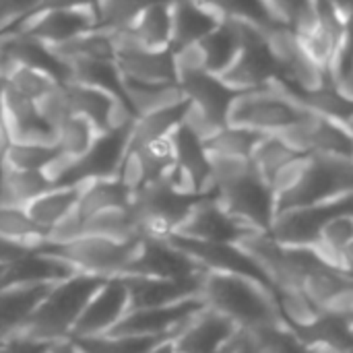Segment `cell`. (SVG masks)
Listing matches in <instances>:
<instances>
[{
  "label": "cell",
  "instance_id": "obj_54",
  "mask_svg": "<svg viewBox=\"0 0 353 353\" xmlns=\"http://www.w3.org/2000/svg\"><path fill=\"white\" fill-rule=\"evenodd\" d=\"M246 335V333H244ZM240 353H256V350H254V345L250 343V339H248V335H246V343H244V347H242V352Z\"/></svg>",
  "mask_w": 353,
  "mask_h": 353
},
{
  "label": "cell",
  "instance_id": "obj_22",
  "mask_svg": "<svg viewBox=\"0 0 353 353\" xmlns=\"http://www.w3.org/2000/svg\"><path fill=\"white\" fill-rule=\"evenodd\" d=\"M116 64L124 79L137 83H178V66L176 52L172 48L165 50H149V48H128L116 52Z\"/></svg>",
  "mask_w": 353,
  "mask_h": 353
},
{
  "label": "cell",
  "instance_id": "obj_46",
  "mask_svg": "<svg viewBox=\"0 0 353 353\" xmlns=\"http://www.w3.org/2000/svg\"><path fill=\"white\" fill-rule=\"evenodd\" d=\"M273 17L294 29L298 35L306 33L319 19L314 0H265Z\"/></svg>",
  "mask_w": 353,
  "mask_h": 353
},
{
  "label": "cell",
  "instance_id": "obj_13",
  "mask_svg": "<svg viewBox=\"0 0 353 353\" xmlns=\"http://www.w3.org/2000/svg\"><path fill=\"white\" fill-rule=\"evenodd\" d=\"M240 50V29L234 21L223 19L199 43L176 52L178 79L192 72H209L219 77L236 58Z\"/></svg>",
  "mask_w": 353,
  "mask_h": 353
},
{
  "label": "cell",
  "instance_id": "obj_4",
  "mask_svg": "<svg viewBox=\"0 0 353 353\" xmlns=\"http://www.w3.org/2000/svg\"><path fill=\"white\" fill-rule=\"evenodd\" d=\"M211 192H184L176 188L170 180L145 184L132 194L130 203V213L137 223L139 236L168 240L182 228L190 211Z\"/></svg>",
  "mask_w": 353,
  "mask_h": 353
},
{
  "label": "cell",
  "instance_id": "obj_19",
  "mask_svg": "<svg viewBox=\"0 0 353 353\" xmlns=\"http://www.w3.org/2000/svg\"><path fill=\"white\" fill-rule=\"evenodd\" d=\"M240 335L242 329L234 321L205 306L174 337V345L178 353H217L234 343Z\"/></svg>",
  "mask_w": 353,
  "mask_h": 353
},
{
  "label": "cell",
  "instance_id": "obj_33",
  "mask_svg": "<svg viewBox=\"0 0 353 353\" xmlns=\"http://www.w3.org/2000/svg\"><path fill=\"white\" fill-rule=\"evenodd\" d=\"M188 108H190V101L184 99L165 110H157V112L137 118L134 126H132V134H130V149L147 145V143L163 139V137H170L184 122Z\"/></svg>",
  "mask_w": 353,
  "mask_h": 353
},
{
  "label": "cell",
  "instance_id": "obj_16",
  "mask_svg": "<svg viewBox=\"0 0 353 353\" xmlns=\"http://www.w3.org/2000/svg\"><path fill=\"white\" fill-rule=\"evenodd\" d=\"M207 273L192 256L170 240L141 238L139 248L124 275L155 279H188Z\"/></svg>",
  "mask_w": 353,
  "mask_h": 353
},
{
  "label": "cell",
  "instance_id": "obj_28",
  "mask_svg": "<svg viewBox=\"0 0 353 353\" xmlns=\"http://www.w3.org/2000/svg\"><path fill=\"white\" fill-rule=\"evenodd\" d=\"M54 188L41 170H10L0 168V205L27 207L33 199Z\"/></svg>",
  "mask_w": 353,
  "mask_h": 353
},
{
  "label": "cell",
  "instance_id": "obj_36",
  "mask_svg": "<svg viewBox=\"0 0 353 353\" xmlns=\"http://www.w3.org/2000/svg\"><path fill=\"white\" fill-rule=\"evenodd\" d=\"M265 134L242 128V126H232L228 124L219 132H215L211 139L205 141V149L209 155H221V157H242L250 159L256 145L261 143Z\"/></svg>",
  "mask_w": 353,
  "mask_h": 353
},
{
  "label": "cell",
  "instance_id": "obj_31",
  "mask_svg": "<svg viewBox=\"0 0 353 353\" xmlns=\"http://www.w3.org/2000/svg\"><path fill=\"white\" fill-rule=\"evenodd\" d=\"M132 190L120 180H91L81 184V196L77 203L79 213L87 219L89 215L112 209V207H130L132 203Z\"/></svg>",
  "mask_w": 353,
  "mask_h": 353
},
{
  "label": "cell",
  "instance_id": "obj_9",
  "mask_svg": "<svg viewBox=\"0 0 353 353\" xmlns=\"http://www.w3.org/2000/svg\"><path fill=\"white\" fill-rule=\"evenodd\" d=\"M234 23L240 29V50L234 62L219 74V79L240 93L275 83L279 79V68L271 54L267 31L250 23Z\"/></svg>",
  "mask_w": 353,
  "mask_h": 353
},
{
  "label": "cell",
  "instance_id": "obj_10",
  "mask_svg": "<svg viewBox=\"0 0 353 353\" xmlns=\"http://www.w3.org/2000/svg\"><path fill=\"white\" fill-rule=\"evenodd\" d=\"M172 244H176L180 250H184L188 256H192L205 271L211 273H225V275H238L244 279H250L265 288L273 298L279 285L273 281V277L267 273V269L242 246V244H217V242H201L190 240L184 236H170Z\"/></svg>",
  "mask_w": 353,
  "mask_h": 353
},
{
  "label": "cell",
  "instance_id": "obj_2",
  "mask_svg": "<svg viewBox=\"0 0 353 353\" xmlns=\"http://www.w3.org/2000/svg\"><path fill=\"white\" fill-rule=\"evenodd\" d=\"M203 302L234 321L244 333L283 325L275 298L259 283L225 273L207 271L201 288Z\"/></svg>",
  "mask_w": 353,
  "mask_h": 353
},
{
  "label": "cell",
  "instance_id": "obj_55",
  "mask_svg": "<svg viewBox=\"0 0 353 353\" xmlns=\"http://www.w3.org/2000/svg\"><path fill=\"white\" fill-rule=\"evenodd\" d=\"M0 353H12L10 343H2V345H0Z\"/></svg>",
  "mask_w": 353,
  "mask_h": 353
},
{
  "label": "cell",
  "instance_id": "obj_51",
  "mask_svg": "<svg viewBox=\"0 0 353 353\" xmlns=\"http://www.w3.org/2000/svg\"><path fill=\"white\" fill-rule=\"evenodd\" d=\"M46 353H81V350L74 345V341H72V339H62V341L52 343Z\"/></svg>",
  "mask_w": 353,
  "mask_h": 353
},
{
  "label": "cell",
  "instance_id": "obj_25",
  "mask_svg": "<svg viewBox=\"0 0 353 353\" xmlns=\"http://www.w3.org/2000/svg\"><path fill=\"white\" fill-rule=\"evenodd\" d=\"M0 52L14 64L43 70L52 74L60 85L70 83V66L58 60L50 46L27 35V33H6L0 35Z\"/></svg>",
  "mask_w": 353,
  "mask_h": 353
},
{
  "label": "cell",
  "instance_id": "obj_24",
  "mask_svg": "<svg viewBox=\"0 0 353 353\" xmlns=\"http://www.w3.org/2000/svg\"><path fill=\"white\" fill-rule=\"evenodd\" d=\"M77 275V271L56 259L54 254L46 252V250H33L27 256H23L21 261L12 263L10 267L2 269L0 275V288H8V285H54L60 283L68 277Z\"/></svg>",
  "mask_w": 353,
  "mask_h": 353
},
{
  "label": "cell",
  "instance_id": "obj_57",
  "mask_svg": "<svg viewBox=\"0 0 353 353\" xmlns=\"http://www.w3.org/2000/svg\"><path fill=\"white\" fill-rule=\"evenodd\" d=\"M0 275H2V269H0Z\"/></svg>",
  "mask_w": 353,
  "mask_h": 353
},
{
  "label": "cell",
  "instance_id": "obj_40",
  "mask_svg": "<svg viewBox=\"0 0 353 353\" xmlns=\"http://www.w3.org/2000/svg\"><path fill=\"white\" fill-rule=\"evenodd\" d=\"M97 137L99 130L87 118L72 114L56 128V147L62 155L79 159L91 149Z\"/></svg>",
  "mask_w": 353,
  "mask_h": 353
},
{
  "label": "cell",
  "instance_id": "obj_43",
  "mask_svg": "<svg viewBox=\"0 0 353 353\" xmlns=\"http://www.w3.org/2000/svg\"><path fill=\"white\" fill-rule=\"evenodd\" d=\"M2 81L10 89H14L17 93H21L27 99H33V101H37L39 97H43L46 93H50L52 89H56L60 85L52 74L37 70V68L23 66V64H14V62H10Z\"/></svg>",
  "mask_w": 353,
  "mask_h": 353
},
{
  "label": "cell",
  "instance_id": "obj_56",
  "mask_svg": "<svg viewBox=\"0 0 353 353\" xmlns=\"http://www.w3.org/2000/svg\"><path fill=\"white\" fill-rule=\"evenodd\" d=\"M149 2H159V0H149Z\"/></svg>",
  "mask_w": 353,
  "mask_h": 353
},
{
  "label": "cell",
  "instance_id": "obj_52",
  "mask_svg": "<svg viewBox=\"0 0 353 353\" xmlns=\"http://www.w3.org/2000/svg\"><path fill=\"white\" fill-rule=\"evenodd\" d=\"M244 343H246V335H244V331H242V335H240L234 343H230L228 347H223L221 352L217 353H240L242 352V347H244Z\"/></svg>",
  "mask_w": 353,
  "mask_h": 353
},
{
  "label": "cell",
  "instance_id": "obj_21",
  "mask_svg": "<svg viewBox=\"0 0 353 353\" xmlns=\"http://www.w3.org/2000/svg\"><path fill=\"white\" fill-rule=\"evenodd\" d=\"M122 277L128 290L130 310H137V308L168 306L201 296L205 273L188 279H155V277H130V275H122Z\"/></svg>",
  "mask_w": 353,
  "mask_h": 353
},
{
  "label": "cell",
  "instance_id": "obj_3",
  "mask_svg": "<svg viewBox=\"0 0 353 353\" xmlns=\"http://www.w3.org/2000/svg\"><path fill=\"white\" fill-rule=\"evenodd\" d=\"M103 281V277L77 273L60 283H54L43 302L21 325L17 337L41 343H56L68 339L83 308Z\"/></svg>",
  "mask_w": 353,
  "mask_h": 353
},
{
  "label": "cell",
  "instance_id": "obj_45",
  "mask_svg": "<svg viewBox=\"0 0 353 353\" xmlns=\"http://www.w3.org/2000/svg\"><path fill=\"white\" fill-rule=\"evenodd\" d=\"M256 353H312V347L300 341V337L285 325L263 327L246 333Z\"/></svg>",
  "mask_w": 353,
  "mask_h": 353
},
{
  "label": "cell",
  "instance_id": "obj_44",
  "mask_svg": "<svg viewBox=\"0 0 353 353\" xmlns=\"http://www.w3.org/2000/svg\"><path fill=\"white\" fill-rule=\"evenodd\" d=\"M58 155H60V149L56 145L12 143L8 147L0 168H10V170H46Z\"/></svg>",
  "mask_w": 353,
  "mask_h": 353
},
{
  "label": "cell",
  "instance_id": "obj_47",
  "mask_svg": "<svg viewBox=\"0 0 353 353\" xmlns=\"http://www.w3.org/2000/svg\"><path fill=\"white\" fill-rule=\"evenodd\" d=\"M37 112L41 116V120L50 126V128H58L68 116H72L70 112V103L64 91V85H58L56 89H52L50 93H46L43 97H39L35 101Z\"/></svg>",
  "mask_w": 353,
  "mask_h": 353
},
{
  "label": "cell",
  "instance_id": "obj_39",
  "mask_svg": "<svg viewBox=\"0 0 353 353\" xmlns=\"http://www.w3.org/2000/svg\"><path fill=\"white\" fill-rule=\"evenodd\" d=\"M353 244V215H337L333 219H329L319 236L312 248H316L321 252V256L331 263L333 267L339 265L341 256L345 254V250Z\"/></svg>",
  "mask_w": 353,
  "mask_h": 353
},
{
  "label": "cell",
  "instance_id": "obj_11",
  "mask_svg": "<svg viewBox=\"0 0 353 353\" xmlns=\"http://www.w3.org/2000/svg\"><path fill=\"white\" fill-rule=\"evenodd\" d=\"M279 137L302 155H325L353 161V132L347 122L310 112L302 122Z\"/></svg>",
  "mask_w": 353,
  "mask_h": 353
},
{
  "label": "cell",
  "instance_id": "obj_42",
  "mask_svg": "<svg viewBox=\"0 0 353 353\" xmlns=\"http://www.w3.org/2000/svg\"><path fill=\"white\" fill-rule=\"evenodd\" d=\"M149 0H95L97 29L116 33L132 27Z\"/></svg>",
  "mask_w": 353,
  "mask_h": 353
},
{
  "label": "cell",
  "instance_id": "obj_17",
  "mask_svg": "<svg viewBox=\"0 0 353 353\" xmlns=\"http://www.w3.org/2000/svg\"><path fill=\"white\" fill-rule=\"evenodd\" d=\"M128 310H130V302H128V290L124 277H110L91 296L79 321L74 323L68 339L108 335L124 319Z\"/></svg>",
  "mask_w": 353,
  "mask_h": 353
},
{
  "label": "cell",
  "instance_id": "obj_35",
  "mask_svg": "<svg viewBox=\"0 0 353 353\" xmlns=\"http://www.w3.org/2000/svg\"><path fill=\"white\" fill-rule=\"evenodd\" d=\"M85 234L99 236L108 240L128 242L141 238L137 232V223L132 219L130 207H112L97 211L85 219Z\"/></svg>",
  "mask_w": 353,
  "mask_h": 353
},
{
  "label": "cell",
  "instance_id": "obj_5",
  "mask_svg": "<svg viewBox=\"0 0 353 353\" xmlns=\"http://www.w3.org/2000/svg\"><path fill=\"white\" fill-rule=\"evenodd\" d=\"M310 112L300 105L279 83L240 93L230 108L228 124L256 130L261 134H281L302 122Z\"/></svg>",
  "mask_w": 353,
  "mask_h": 353
},
{
  "label": "cell",
  "instance_id": "obj_26",
  "mask_svg": "<svg viewBox=\"0 0 353 353\" xmlns=\"http://www.w3.org/2000/svg\"><path fill=\"white\" fill-rule=\"evenodd\" d=\"M128 33L141 48H172V0L149 2L132 27H128Z\"/></svg>",
  "mask_w": 353,
  "mask_h": 353
},
{
  "label": "cell",
  "instance_id": "obj_15",
  "mask_svg": "<svg viewBox=\"0 0 353 353\" xmlns=\"http://www.w3.org/2000/svg\"><path fill=\"white\" fill-rule=\"evenodd\" d=\"M337 215H353V194H345L321 205L279 213L269 234L281 244L314 246L321 228Z\"/></svg>",
  "mask_w": 353,
  "mask_h": 353
},
{
  "label": "cell",
  "instance_id": "obj_1",
  "mask_svg": "<svg viewBox=\"0 0 353 353\" xmlns=\"http://www.w3.org/2000/svg\"><path fill=\"white\" fill-rule=\"evenodd\" d=\"M277 215L353 194V161L302 155L273 182Z\"/></svg>",
  "mask_w": 353,
  "mask_h": 353
},
{
  "label": "cell",
  "instance_id": "obj_6",
  "mask_svg": "<svg viewBox=\"0 0 353 353\" xmlns=\"http://www.w3.org/2000/svg\"><path fill=\"white\" fill-rule=\"evenodd\" d=\"M190 108L186 112L184 124L199 134L203 141L211 139L215 132L228 126V114L240 91L225 85L219 77L209 72L182 74L178 79Z\"/></svg>",
  "mask_w": 353,
  "mask_h": 353
},
{
  "label": "cell",
  "instance_id": "obj_23",
  "mask_svg": "<svg viewBox=\"0 0 353 353\" xmlns=\"http://www.w3.org/2000/svg\"><path fill=\"white\" fill-rule=\"evenodd\" d=\"M221 21L223 17L205 0H172V50L199 43Z\"/></svg>",
  "mask_w": 353,
  "mask_h": 353
},
{
  "label": "cell",
  "instance_id": "obj_29",
  "mask_svg": "<svg viewBox=\"0 0 353 353\" xmlns=\"http://www.w3.org/2000/svg\"><path fill=\"white\" fill-rule=\"evenodd\" d=\"M124 91H126L128 105L137 118L147 116L157 110H165V108L176 105L186 99L180 83L151 85V83H137V81L124 79Z\"/></svg>",
  "mask_w": 353,
  "mask_h": 353
},
{
  "label": "cell",
  "instance_id": "obj_53",
  "mask_svg": "<svg viewBox=\"0 0 353 353\" xmlns=\"http://www.w3.org/2000/svg\"><path fill=\"white\" fill-rule=\"evenodd\" d=\"M151 353H178L176 350V345H174V337H170V339H165V341H161L155 350Z\"/></svg>",
  "mask_w": 353,
  "mask_h": 353
},
{
  "label": "cell",
  "instance_id": "obj_32",
  "mask_svg": "<svg viewBox=\"0 0 353 353\" xmlns=\"http://www.w3.org/2000/svg\"><path fill=\"white\" fill-rule=\"evenodd\" d=\"M50 290H52V285H8V288H0V323L19 331L21 325L43 302V298L48 296Z\"/></svg>",
  "mask_w": 353,
  "mask_h": 353
},
{
  "label": "cell",
  "instance_id": "obj_7",
  "mask_svg": "<svg viewBox=\"0 0 353 353\" xmlns=\"http://www.w3.org/2000/svg\"><path fill=\"white\" fill-rule=\"evenodd\" d=\"M141 238L118 242L99 236L83 234L81 238L60 244V246H43L41 250L54 254L56 259L68 263L77 273L95 275V277H122L139 248Z\"/></svg>",
  "mask_w": 353,
  "mask_h": 353
},
{
  "label": "cell",
  "instance_id": "obj_48",
  "mask_svg": "<svg viewBox=\"0 0 353 353\" xmlns=\"http://www.w3.org/2000/svg\"><path fill=\"white\" fill-rule=\"evenodd\" d=\"M41 0H0V35L25 21Z\"/></svg>",
  "mask_w": 353,
  "mask_h": 353
},
{
  "label": "cell",
  "instance_id": "obj_12",
  "mask_svg": "<svg viewBox=\"0 0 353 353\" xmlns=\"http://www.w3.org/2000/svg\"><path fill=\"white\" fill-rule=\"evenodd\" d=\"M132 124L99 132L91 149L72 161L70 170L66 172L62 186H77L83 182L91 180H112L120 176L122 163L128 155L130 149V134H132Z\"/></svg>",
  "mask_w": 353,
  "mask_h": 353
},
{
  "label": "cell",
  "instance_id": "obj_49",
  "mask_svg": "<svg viewBox=\"0 0 353 353\" xmlns=\"http://www.w3.org/2000/svg\"><path fill=\"white\" fill-rule=\"evenodd\" d=\"M83 6H93L95 8V0H41L39 6L27 17H37V14H43V12H50V10H68V8H83ZM25 19V21H27ZM23 23V21H21ZM17 27V25H14Z\"/></svg>",
  "mask_w": 353,
  "mask_h": 353
},
{
  "label": "cell",
  "instance_id": "obj_30",
  "mask_svg": "<svg viewBox=\"0 0 353 353\" xmlns=\"http://www.w3.org/2000/svg\"><path fill=\"white\" fill-rule=\"evenodd\" d=\"M81 196V184L77 186H54L33 199L25 211L31 217L35 225H39L43 232H48L54 223H58L64 215H68Z\"/></svg>",
  "mask_w": 353,
  "mask_h": 353
},
{
  "label": "cell",
  "instance_id": "obj_27",
  "mask_svg": "<svg viewBox=\"0 0 353 353\" xmlns=\"http://www.w3.org/2000/svg\"><path fill=\"white\" fill-rule=\"evenodd\" d=\"M294 333L308 347L323 345V347H331L337 352L353 353V325L350 319L321 312L312 323L300 329H294Z\"/></svg>",
  "mask_w": 353,
  "mask_h": 353
},
{
  "label": "cell",
  "instance_id": "obj_50",
  "mask_svg": "<svg viewBox=\"0 0 353 353\" xmlns=\"http://www.w3.org/2000/svg\"><path fill=\"white\" fill-rule=\"evenodd\" d=\"M337 89L353 101V60L350 62V66L343 70V74L337 79Z\"/></svg>",
  "mask_w": 353,
  "mask_h": 353
},
{
  "label": "cell",
  "instance_id": "obj_8",
  "mask_svg": "<svg viewBox=\"0 0 353 353\" xmlns=\"http://www.w3.org/2000/svg\"><path fill=\"white\" fill-rule=\"evenodd\" d=\"M217 201L230 211L238 221L256 234H269L277 217L275 192L256 174L254 168L236 176L230 182L215 186Z\"/></svg>",
  "mask_w": 353,
  "mask_h": 353
},
{
  "label": "cell",
  "instance_id": "obj_41",
  "mask_svg": "<svg viewBox=\"0 0 353 353\" xmlns=\"http://www.w3.org/2000/svg\"><path fill=\"white\" fill-rule=\"evenodd\" d=\"M0 236L23 242L33 250H39L46 244V232L31 221L23 207L0 205Z\"/></svg>",
  "mask_w": 353,
  "mask_h": 353
},
{
  "label": "cell",
  "instance_id": "obj_58",
  "mask_svg": "<svg viewBox=\"0 0 353 353\" xmlns=\"http://www.w3.org/2000/svg\"><path fill=\"white\" fill-rule=\"evenodd\" d=\"M352 325H353V319H352Z\"/></svg>",
  "mask_w": 353,
  "mask_h": 353
},
{
  "label": "cell",
  "instance_id": "obj_38",
  "mask_svg": "<svg viewBox=\"0 0 353 353\" xmlns=\"http://www.w3.org/2000/svg\"><path fill=\"white\" fill-rule=\"evenodd\" d=\"M176 337H128V335H97L72 339L81 353H151L161 341Z\"/></svg>",
  "mask_w": 353,
  "mask_h": 353
},
{
  "label": "cell",
  "instance_id": "obj_34",
  "mask_svg": "<svg viewBox=\"0 0 353 353\" xmlns=\"http://www.w3.org/2000/svg\"><path fill=\"white\" fill-rule=\"evenodd\" d=\"M302 153H298L294 147H290L279 134H265L261 143L256 145L250 161L256 174L273 188L275 178L290 165L294 163Z\"/></svg>",
  "mask_w": 353,
  "mask_h": 353
},
{
  "label": "cell",
  "instance_id": "obj_18",
  "mask_svg": "<svg viewBox=\"0 0 353 353\" xmlns=\"http://www.w3.org/2000/svg\"><path fill=\"white\" fill-rule=\"evenodd\" d=\"M178 236L201 240V242H217V244H242L248 236L256 234L238 221L225 207L217 201V192L213 190L205 196L176 232Z\"/></svg>",
  "mask_w": 353,
  "mask_h": 353
},
{
  "label": "cell",
  "instance_id": "obj_20",
  "mask_svg": "<svg viewBox=\"0 0 353 353\" xmlns=\"http://www.w3.org/2000/svg\"><path fill=\"white\" fill-rule=\"evenodd\" d=\"M91 29H97V17L93 6L68 8V10H50L37 17H31L17 27L4 31L6 33H27L48 46L64 43L77 35H83Z\"/></svg>",
  "mask_w": 353,
  "mask_h": 353
},
{
  "label": "cell",
  "instance_id": "obj_14",
  "mask_svg": "<svg viewBox=\"0 0 353 353\" xmlns=\"http://www.w3.org/2000/svg\"><path fill=\"white\" fill-rule=\"evenodd\" d=\"M207 304L201 296L188 298L168 306L137 308L128 310L124 319L108 335H128V337H165L178 335L186 323L196 316Z\"/></svg>",
  "mask_w": 353,
  "mask_h": 353
},
{
  "label": "cell",
  "instance_id": "obj_37",
  "mask_svg": "<svg viewBox=\"0 0 353 353\" xmlns=\"http://www.w3.org/2000/svg\"><path fill=\"white\" fill-rule=\"evenodd\" d=\"M209 6H213L223 19L228 21H242L250 23L263 31H273L277 27H283L273 12L269 10L265 0H205Z\"/></svg>",
  "mask_w": 353,
  "mask_h": 353
}]
</instances>
